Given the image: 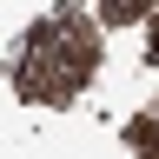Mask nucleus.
Here are the masks:
<instances>
[{"label":"nucleus","mask_w":159,"mask_h":159,"mask_svg":"<svg viewBox=\"0 0 159 159\" xmlns=\"http://www.w3.org/2000/svg\"><path fill=\"white\" fill-rule=\"evenodd\" d=\"M152 33H159V7H152Z\"/></svg>","instance_id":"20e7f679"},{"label":"nucleus","mask_w":159,"mask_h":159,"mask_svg":"<svg viewBox=\"0 0 159 159\" xmlns=\"http://www.w3.org/2000/svg\"><path fill=\"white\" fill-rule=\"evenodd\" d=\"M99 60V40L86 27V13H53L47 27L27 40V60H20V93L27 99H73L86 86Z\"/></svg>","instance_id":"f257e3e1"},{"label":"nucleus","mask_w":159,"mask_h":159,"mask_svg":"<svg viewBox=\"0 0 159 159\" xmlns=\"http://www.w3.org/2000/svg\"><path fill=\"white\" fill-rule=\"evenodd\" d=\"M133 146H139V159H159V113L133 119Z\"/></svg>","instance_id":"f03ea898"},{"label":"nucleus","mask_w":159,"mask_h":159,"mask_svg":"<svg viewBox=\"0 0 159 159\" xmlns=\"http://www.w3.org/2000/svg\"><path fill=\"white\" fill-rule=\"evenodd\" d=\"M106 27H126V20H152V7H126V0H113V7H99Z\"/></svg>","instance_id":"7ed1b4c3"}]
</instances>
